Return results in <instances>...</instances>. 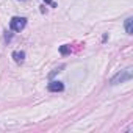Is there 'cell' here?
Here are the masks:
<instances>
[{"label": "cell", "mask_w": 133, "mask_h": 133, "mask_svg": "<svg viewBox=\"0 0 133 133\" xmlns=\"http://www.w3.org/2000/svg\"><path fill=\"white\" fill-rule=\"evenodd\" d=\"M44 3H50V5H52L53 2H52V0H44Z\"/></svg>", "instance_id": "7"}, {"label": "cell", "mask_w": 133, "mask_h": 133, "mask_svg": "<svg viewBox=\"0 0 133 133\" xmlns=\"http://www.w3.org/2000/svg\"><path fill=\"white\" fill-rule=\"evenodd\" d=\"M131 78H133V69H131V68H127V69L117 72V74L110 80V83H111L113 86H116V85L125 83V82H128V80H131Z\"/></svg>", "instance_id": "1"}, {"label": "cell", "mask_w": 133, "mask_h": 133, "mask_svg": "<svg viewBox=\"0 0 133 133\" xmlns=\"http://www.w3.org/2000/svg\"><path fill=\"white\" fill-rule=\"evenodd\" d=\"M13 58L16 63H22L25 59V52L24 50H17V52H13Z\"/></svg>", "instance_id": "4"}, {"label": "cell", "mask_w": 133, "mask_h": 133, "mask_svg": "<svg viewBox=\"0 0 133 133\" xmlns=\"http://www.w3.org/2000/svg\"><path fill=\"white\" fill-rule=\"evenodd\" d=\"M59 53H61V55H69V53H71V45H68V44L61 45V47H59Z\"/></svg>", "instance_id": "6"}, {"label": "cell", "mask_w": 133, "mask_h": 133, "mask_svg": "<svg viewBox=\"0 0 133 133\" xmlns=\"http://www.w3.org/2000/svg\"><path fill=\"white\" fill-rule=\"evenodd\" d=\"M131 22H133V19H131V17L125 19V33H127V35H133V27H131Z\"/></svg>", "instance_id": "5"}, {"label": "cell", "mask_w": 133, "mask_h": 133, "mask_svg": "<svg viewBox=\"0 0 133 133\" xmlns=\"http://www.w3.org/2000/svg\"><path fill=\"white\" fill-rule=\"evenodd\" d=\"M47 89H49L50 92H61V91L64 89V85H63L61 82H58V80H53V82L49 83Z\"/></svg>", "instance_id": "3"}, {"label": "cell", "mask_w": 133, "mask_h": 133, "mask_svg": "<svg viewBox=\"0 0 133 133\" xmlns=\"http://www.w3.org/2000/svg\"><path fill=\"white\" fill-rule=\"evenodd\" d=\"M25 25H27V19L25 17H13L11 22H10V28L13 31H17V33L22 31L25 28Z\"/></svg>", "instance_id": "2"}]
</instances>
